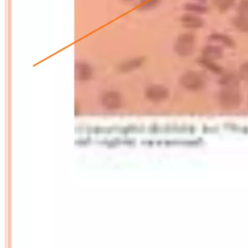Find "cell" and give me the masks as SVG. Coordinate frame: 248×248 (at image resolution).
<instances>
[{
	"label": "cell",
	"mask_w": 248,
	"mask_h": 248,
	"mask_svg": "<svg viewBox=\"0 0 248 248\" xmlns=\"http://www.w3.org/2000/svg\"><path fill=\"white\" fill-rule=\"evenodd\" d=\"M196 46V36L191 32L179 34L173 43V51L179 57H188L193 54Z\"/></svg>",
	"instance_id": "6da1fadb"
},
{
	"label": "cell",
	"mask_w": 248,
	"mask_h": 248,
	"mask_svg": "<svg viewBox=\"0 0 248 248\" xmlns=\"http://www.w3.org/2000/svg\"><path fill=\"white\" fill-rule=\"evenodd\" d=\"M180 85L190 91H197L203 87L204 81L202 76L192 70H188L184 72L179 78Z\"/></svg>",
	"instance_id": "7a4b0ae2"
},
{
	"label": "cell",
	"mask_w": 248,
	"mask_h": 248,
	"mask_svg": "<svg viewBox=\"0 0 248 248\" xmlns=\"http://www.w3.org/2000/svg\"><path fill=\"white\" fill-rule=\"evenodd\" d=\"M100 103L108 110H117L122 105V96L116 90H108L101 95Z\"/></svg>",
	"instance_id": "3957f363"
},
{
	"label": "cell",
	"mask_w": 248,
	"mask_h": 248,
	"mask_svg": "<svg viewBox=\"0 0 248 248\" xmlns=\"http://www.w3.org/2000/svg\"><path fill=\"white\" fill-rule=\"evenodd\" d=\"M218 98L220 104L228 108H235L240 103V95L236 87H225L220 91Z\"/></svg>",
	"instance_id": "277c9868"
},
{
	"label": "cell",
	"mask_w": 248,
	"mask_h": 248,
	"mask_svg": "<svg viewBox=\"0 0 248 248\" xmlns=\"http://www.w3.org/2000/svg\"><path fill=\"white\" fill-rule=\"evenodd\" d=\"M179 22L182 27L189 30H198L204 26L205 21L200 15L184 12L180 17Z\"/></svg>",
	"instance_id": "5b68a950"
},
{
	"label": "cell",
	"mask_w": 248,
	"mask_h": 248,
	"mask_svg": "<svg viewBox=\"0 0 248 248\" xmlns=\"http://www.w3.org/2000/svg\"><path fill=\"white\" fill-rule=\"evenodd\" d=\"M144 96L150 102L160 103L168 98L169 90L167 87L161 84H150L145 88Z\"/></svg>",
	"instance_id": "8992f818"
},
{
	"label": "cell",
	"mask_w": 248,
	"mask_h": 248,
	"mask_svg": "<svg viewBox=\"0 0 248 248\" xmlns=\"http://www.w3.org/2000/svg\"><path fill=\"white\" fill-rule=\"evenodd\" d=\"M94 77V69L87 61L77 60L75 63V78L78 81H87Z\"/></svg>",
	"instance_id": "52a82bcc"
},
{
	"label": "cell",
	"mask_w": 248,
	"mask_h": 248,
	"mask_svg": "<svg viewBox=\"0 0 248 248\" xmlns=\"http://www.w3.org/2000/svg\"><path fill=\"white\" fill-rule=\"evenodd\" d=\"M144 61H145V57L143 56L131 57L119 62L116 69L120 73H130L140 68L143 65Z\"/></svg>",
	"instance_id": "ba28073f"
},
{
	"label": "cell",
	"mask_w": 248,
	"mask_h": 248,
	"mask_svg": "<svg viewBox=\"0 0 248 248\" xmlns=\"http://www.w3.org/2000/svg\"><path fill=\"white\" fill-rule=\"evenodd\" d=\"M224 55V49L223 46L217 45V44H209L203 46V48L202 49V56L213 60V61H217L219 59H221Z\"/></svg>",
	"instance_id": "9c48e42d"
},
{
	"label": "cell",
	"mask_w": 248,
	"mask_h": 248,
	"mask_svg": "<svg viewBox=\"0 0 248 248\" xmlns=\"http://www.w3.org/2000/svg\"><path fill=\"white\" fill-rule=\"evenodd\" d=\"M208 41L213 44H217L223 47L232 48L235 46V43L233 39L231 36L224 33L214 32L208 36Z\"/></svg>",
	"instance_id": "30bf717a"
},
{
	"label": "cell",
	"mask_w": 248,
	"mask_h": 248,
	"mask_svg": "<svg viewBox=\"0 0 248 248\" xmlns=\"http://www.w3.org/2000/svg\"><path fill=\"white\" fill-rule=\"evenodd\" d=\"M182 9L184 12L192 13L200 16L205 15L209 12V7L206 4L196 2V1H190V2L184 3L182 6Z\"/></svg>",
	"instance_id": "8fae6325"
},
{
	"label": "cell",
	"mask_w": 248,
	"mask_h": 248,
	"mask_svg": "<svg viewBox=\"0 0 248 248\" xmlns=\"http://www.w3.org/2000/svg\"><path fill=\"white\" fill-rule=\"evenodd\" d=\"M163 0H139L136 3V9L139 12H149L157 9Z\"/></svg>",
	"instance_id": "7c38bea8"
},
{
	"label": "cell",
	"mask_w": 248,
	"mask_h": 248,
	"mask_svg": "<svg viewBox=\"0 0 248 248\" xmlns=\"http://www.w3.org/2000/svg\"><path fill=\"white\" fill-rule=\"evenodd\" d=\"M197 62H198V64L200 66L203 67L204 69H206V70H208V71H210V72H212L214 74H221L222 73V70H223L222 67L220 65H218L213 60L207 59V58H205V57L201 55V57H199L197 59Z\"/></svg>",
	"instance_id": "4fadbf2b"
},
{
	"label": "cell",
	"mask_w": 248,
	"mask_h": 248,
	"mask_svg": "<svg viewBox=\"0 0 248 248\" xmlns=\"http://www.w3.org/2000/svg\"><path fill=\"white\" fill-rule=\"evenodd\" d=\"M232 24L233 27L242 33H248V16L237 15L232 17Z\"/></svg>",
	"instance_id": "5bb4252c"
},
{
	"label": "cell",
	"mask_w": 248,
	"mask_h": 248,
	"mask_svg": "<svg viewBox=\"0 0 248 248\" xmlns=\"http://www.w3.org/2000/svg\"><path fill=\"white\" fill-rule=\"evenodd\" d=\"M219 83L224 87H236L238 84V77L233 73H228L221 77Z\"/></svg>",
	"instance_id": "9a60e30c"
},
{
	"label": "cell",
	"mask_w": 248,
	"mask_h": 248,
	"mask_svg": "<svg viewBox=\"0 0 248 248\" xmlns=\"http://www.w3.org/2000/svg\"><path fill=\"white\" fill-rule=\"evenodd\" d=\"M236 0H213L215 8L222 14L230 11L234 5Z\"/></svg>",
	"instance_id": "2e32d148"
},
{
	"label": "cell",
	"mask_w": 248,
	"mask_h": 248,
	"mask_svg": "<svg viewBox=\"0 0 248 248\" xmlns=\"http://www.w3.org/2000/svg\"><path fill=\"white\" fill-rule=\"evenodd\" d=\"M236 14L248 16V0H240L236 6Z\"/></svg>",
	"instance_id": "e0dca14e"
},
{
	"label": "cell",
	"mask_w": 248,
	"mask_h": 248,
	"mask_svg": "<svg viewBox=\"0 0 248 248\" xmlns=\"http://www.w3.org/2000/svg\"><path fill=\"white\" fill-rule=\"evenodd\" d=\"M239 77L248 81V62H244L239 68Z\"/></svg>",
	"instance_id": "ac0fdd59"
},
{
	"label": "cell",
	"mask_w": 248,
	"mask_h": 248,
	"mask_svg": "<svg viewBox=\"0 0 248 248\" xmlns=\"http://www.w3.org/2000/svg\"><path fill=\"white\" fill-rule=\"evenodd\" d=\"M85 140V139H79V140H77L76 143H77V144H87V143L89 142V140H90V139H88L87 140Z\"/></svg>",
	"instance_id": "d6986e66"
},
{
	"label": "cell",
	"mask_w": 248,
	"mask_h": 248,
	"mask_svg": "<svg viewBox=\"0 0 248 248\" xmlns=\"http://www.w3.org/2000/svg\"><path fill=\"white\" fill-rule=\"evenodd\" d=\"M122 2H124V3H133V2H138L139 0H121Z\"/></svg>",
	"instance_id": "ffe728a7"
},
{
	"label": "cell",
	"mask_w": 248,
	"mask_h": 248,
	"mask_svg": "<svg viewBox=\"0 0 248 248\" xmlns=\"http://www.w3.org/2000/svg\"><path fill=\"white\" fill-rule=\"evenodd\" d=\"M192 1H196V2H200V3H203V4H206L209 0H192Z\"/></svg>",
	"instance_id": "44dd1931"
}]
</instances>
